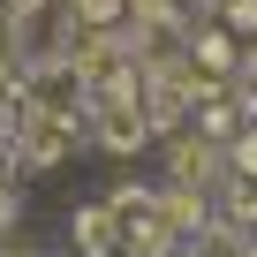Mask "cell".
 <instances>
[{"label": "cell", "mask_w": 257, "mask_h": 257, "mask_svg": "<svg viewBox=\"0 0 257 257\" xmlns=\"http://www.w3.org/2000/svg\"><path fill=\"white\" fill-rule=\"evenodd\" d=\"M16 219V174H0V227Z\"/></svg>", "instance_id": "obj_7"}, {"label": "cell", "mask_w": 257, "mask_h": 257, "mask_svg": "<svg viewBox=\"0 0 257 257\" xmlns=\"http://www.w3.org/2000/svg\"><path fill=\"white\" fill-rule=\"evenodd\" d=\"M212 174H219V144H212V137H182V144H174V182H182V189H189V182L204 189Z\"/></svg>", "instance_id": "obj_2"}, {"label": "cell", "mask_w": 257, "mask_h": 257, "mask_svg": "<svg viewBox=\"0 0 257 257\" xmlns=\"http://www.w3.org/2000/svg\"><path fill=\"white\" fill-rule=\"evenodd\" d=\"M91 128H98V144H106L113 159H128V152H144V137H152V121H144V98H98Z\"/></svg>", "instance_id": "obj_1"}, {"label": "cell", "mask_w": 257, "mask_h": 257, "mask_svg": "<svg viewBox=\"0 0 257 257\" xmlns=\"http://www.w3.org/2000/svg\"><path fill=\"white\" fill-rule=\"evenodd\" d=\"M227 167H234V174H257V128H234V144H227Z\"/></svg>", "instance_id": "obj_5"}, {"label": "cell", "mask_w": 257, "mask_h": 257, "mask_svg": "<svg viewBox=\"0 0 257 257\" xmlns=\"http://www.w3.org/2000/svg\"><path fill=\"white\" fill-rule=\"evenodd\" d=\"M227 23L234 31H257V0H227Z\"/></svg>", "instance_id": "obj_6"}, {"label": "cell", "mask_w": 257, "mask_h": 257, "mask_svg": "<svg viewBox=\"0 0 257 257\" xmlns=\"http://www.w3.org/2000/svg\"><path fill=\"white\" fill-rule=\"evenodd\" d=\"M121 8H128V0H76L83 31H113V23H121Z\"/></svg>", "instance_id": "obj_4"}, {"label": "cell", "mask_w": 257, "mask_h": 257, "mask_svg": "<svg viewBox=\"0 0 257 257\" xmlns=\"http://www.w3.org/2000/svg\"><path fill=\"white\" fill-rule=\"evenodd\" d=\"M189 53H197V61L212 68V83L227 91V68H234V38H227V31H197V38H189Z\"/></svg>", "instance_id": "obj_3"}, {"label": "cell", "mask_w": 257, "mask_h": 257, "mask_svg": "<svg viewBox=\"0 0 257 257\" xmlns=\"http://www.w3.org/2000/svg\"><path fill=\"white\" fill-rule=\"evenodd\" d=\"M8 8H23V16H31V8H46V0H8Z\"/></svg>", "instance_id": "obj_8"}, {"label": "cell", "mask_w": 257, "mask_h": 257, "mask_svg": "<svg viewBox=\"0 0 257 257\" xmlns=\"http://www.w3.org/2000/svg\"><path fill=\"white\" fill-rule=\"evenodd\" d=\"M0 257H38V249H0Z\"/></svg>", "instance_id": "obj_9"}]
</instances>
